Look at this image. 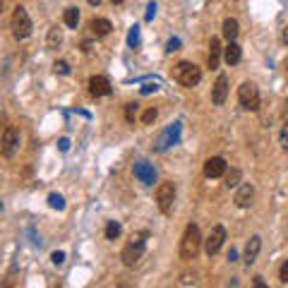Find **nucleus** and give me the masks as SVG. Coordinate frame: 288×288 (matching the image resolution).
Listing matches in <instances>:
<instances>
[{
    "label": "nucleus",
    "instance_id": "f257e3e1",
    "mask_svg": "<svg viewBox=\"0 0 288 288\" xmlns=\"http://www.w3.org/2000/svg\"><path fill=\"white\" fill-rule=\"evenodd\" d=\"M202 233H199V226L197 223H190L188 228H185V233L180 238V260L190 262L197 257V252L202 250Z\"/></svg>",
    "mask_w": 288,
    "mask_h": 288
},
{
    "label": "nucleus",
    "instance_id": "f03ea898",
    "mask_svg": "<svg viewBox=\"0 0 288 288\" xmlns=\"http://www.w3.org/2000/svg\"><path fill=\"white\" fill-rule=\"evenodd\" d=\"M173 80L190 89V87H197V84L202 82V70L197 68L194 63L183 60V63H178V65H176V70H173Z\"/></svg>",
    "mask_w": 288,
    "mask_h": 288
},
{
    "label": "nucleus",
    "instance_id": "7ed1b4c3",
    "mask_svg": "<svg viewBox=\"0 0 288 288\" xmlns=\"http://www.w3.org/2000/svg\"><path fill=\"white\" fill-rule=\"evenodd\" d=\"M10 27H12V36L17 41H24L31 36V17L29 12L22 7V5H17L12 12V19H10Z\"/></svg>",
    "mask_w": 288,
    "mask_h": 288
},
{
    "label": "nucleus",
    "instance_id": "20e7f679",
    "mask_svg": "<svg viewBox=\"0 0 288 288\" xmlns=\"http://www.w3.org/2000/svg\"><path fill=\"white\" fill-rule=\"evenodd\" d=\"M142 238H147V233L132 235V240H130V243L123 247V252H120V260H123L125 267H135V264L142 260V255H144V247H147V243H144Z\"/></svg>",
    "mask_w": 288,
    "mask_h": 288
},
{
    "label": "nucleus",
    "instance_id": "39448f33",
    "mask_svg": "<svg viewBox=\"0 0 288 288\" xmlns=\"http://www.w3.org/2000/svg\"><path fill=\"white\" fill-rule=\"evenodd\" d=\"M173 202H176V183L166 180V183H161L156 188V206H159L161 214H171Z\"/></svg>",
    "mask_w": 288,
    "mask_h": 288
},
{
    "label": "nucleus",
    "instance_id": "423d86ee",
    "mask_svg": "<svg viewBox=\"0 0 288 288\" xmlns=\"http://www.w3.org/2000/svg\"><path fill=\"white\" fill-rule=\"evenodd\" d=\"M238 101L245 110H260V89L252 82H243L238 87Z\"/></svg>",
    "mask_w": 288,
    "mask_h": 288
},
{
    "label": "nucleus",
    "instance_id": "0eeeda50",
    "mask_svg": "<svg viewBox=\"0 0 288 288\" xmlns=\"http://www.w3.org/2000/svg\"><path fill=\"white\" fill-rule=\"evenodd\" d=\"M19 149V132H17V127H5V132H2V139H0V151H2V156H7V159H12L14 151Z\"/></svg>",
    "mask_w": 288,
    "mask_h": 288
},
{
    "label": "nucleus",
    "instance_id": "6e6552de",
    "mask_svg": "<svg viewBox=\"0 0 288 288\" xmlns=\"http://www.w3.org/2000/svg\"><path fill=\"white\" fill-rule=\"evenodd\" d=\"M223 240H226V228L223 226H214L211 231H209V235H206L204 240V252L211 257V255H216L221 250V245H223Z\"/></svg>",
    "mask_w": 288,
    "mask_h": 288
},
{
    "label": "nucleus",
    "instance_id": "1a4fd4ad",
    "mask_svg": "<svg viewBox=\"0 0 288 288\" xmlns=\"http://www.w3.org/2000/svg\"><path fill=\"white\" fill-rule=\"evenodd\" d=\"M180 139V123H173L171 127H166L164 132H161V137L156 139V151H166L168 147H173L176 142Z\"/></svg>",
    "mask_w": 288,
    "mask_h": 288
},
{
    "label": "nucleus",
    "instance_id": "9d476101",
    "mask_svg": "<svg viewBox=\"0 0 288 288\" xmlns=\"http://www.w3.org/2000/svg\"><path fill=\"white\" fill-rule=\"evenodd\" d=\"M132 171H135V178H137L142 185L151 188V185L156 183V171H154V166L147 164V161H137Z\"/></svg>",
    "mask_w": 288,
    "mask_h": 288
},
{
    "label": "nucleus",
    "instance_id": "9b49d317",
    "mask_svg": "<svg viewBox=\"0 0 288 288\" xmlns=\"http://www.w3.org/2000/svg\"><path fill=\"white\" fill-rule=\"evenodd\" d=\"M233 202L240 206V209L252 206V202H255V188H252V183H243V185L235 188V199Z\"/></svg>",
    "mask_w": 288,
    "mask_h": 288
},
{
    "label": "nucleus",
    "instance_id": "f8f14e48",
    "mask_svg": "<svg viewBox=\"0 0 288 288\" xmlns=\"http://www.w3.org/2000/svg\"><path fill=\"white\" fill-rule=\"evenodd\" d=\"M226 171H228V166H226V159H221V156H211L204 161L206 178H221V176H226Z\"/></svg>",
    "mask_w": 288,
    "mask_h": 288
},
{
    "label": "nucleus",
    "instance_id": "ddd939ff",
    "mask_svg": "<svg viewBox=\"0 0 288 288\" xmlns=\"http://www.w3.org/2000/svg\"><path fill=\"white\" fill-rule=\"evenodd\" d=\"M110 82L103 77V75H94L92 80H89V94L94 96V98H101V96H110Z\"/></svg>",
    "mask_w": 288,
    "mask_h": 288
},
{
    "label": "nucleus",
    "instance_id": "4468645a",
    "mask_svg": "<svg viewBox=\"0 0 288 288\" xmlns=\"http://www.w3.org/2000/svg\"><path fill=\"white\" fill-rule=\"evenodd\" d=\"M226 98H228V77H226V75H219L214 89H211V101H214V106H223Z\"/></svg>",
    "mask_w": 288,
    "mask_h": 288
},
{
    "label": "nucleus",
    "instance_id": "2eb2a0df",
    "mask_svg": "<svg viewBox=\"0 0 288 288\" xmlns=\"http://www.w3.org/2000/svg\"><path fill=\"white\" fill-rule=\"evenodd\" d=\"M260 250H262V238H260V235H252V238L247 240V245H245V257H243L247 267L257 262V255H260Z\"/></svg>",
    "mask_w": 288,
    "mask_h": 288
},
{
    "label": "nucleus",
    "instance_id": "dca6fc26",
    "mask_svg": "<svg viewBox=\"0 0 288 288\" xmlns=\"http://www.w3.org/2000/svg\"><path fill=\"white\" fill-rule=\"evenodd\" d=\"M240 58H243V48H240L235 41H228V46L223 48V60H226L228 65H238Z\"/></svg>",
    "mask_w": 288,
    "mask_h": 288
},
{
    "label": "nucleus",
    "instance_id": "f3484780",
    "mask_svg": "<svg viewBox=\"0 0 288 288\" xmlns=\"http://www.w3.org/2000/svg\"><path fill=\"white\" fill-rule=\"evenodd\" d=\"M89 29L94 31L96 36H108L110 29H113V24H110L106 17H94V19L89 22Z\"/></svg>",
    "mask_w": 288,
    "mask_h": 288
},
{
    "label": "nucleus",
    "instance_id": "a211bd4d",
    "mask_svg": "<svg viewBox=\"0 0 288 288\" xmlns=\"http://www.w3.org/2000/svg\"><path fill=\"white\" fill-rule=\"evenodd\" d=\"M221 41L216 36H211V41H209V68L216 70L219 68V60H221Z\"/></svg>",
    "mask_w": 288,
    "mask_h": 288
},
{
    "label": "nucleus",
    "instance_id": "6ab92c4d",
    "mask_svg": "<svg viewBox=\"0 0 288 288\" xmlns=\"http://www.w3.org/2000/svg\"><path fill=\"white\" fill-rule=\"evenodd\" d=\"M223 39L226 41H235L238 39V34H240V24H238V19L233 17H228V19H223Z\"/></svg>",
    "mask_w": 288,
    "mask_h": 288
},
{
    "label": "nucleus",
    "instance_id": "aec40b11",
    "mask_svg": "<svg viewBox=\"0 0 288 288\" xmlns=\"http://www.w3.org/2000/svg\"><path fill=\"white\" fill-rule=\"evenodd\" d=\"M46 46H48V51H58V48L63 46V29H60V27H51V29H48Z\"/></svg>",
    "mask_w": 288,
    "mask_h": 288
},
{
    "label": "nucleus",
    "instance_id": "412c9836",
    "mask_svg": "<svg viewBox=\"0 0 288 288\" xmlns=\"http://www.w3.org/2000/svg\"><path fill=\"white\" fill-rule=\"evenodd\" d=\"M63 22H65L70 29H77V24H80V10H77V7H68V10L63 12Z\"/></svg>",
    "mask_w": 288,
    "mask_h": 288
},
{
    "label": "nucleus",
    "instance_id": "4be33fe9",
    "mask_svg": "<svg viewBox=\"0 0 288 288\" xmlns=\"http://www.w3.org/2000/svg\"><path fill=\"white\" fill-rule=\"evenodd\" d=\"M240 178H243V173H240L238 168L226 171V188H228V190H231V188H238V185H240Z\"/></svg>",
    "mask_w": 288,
    "mask_h": 288
},
{
    "label": "nucleus",
    "instance_id": "5701e85b",
    "mask_svg": "<svg viewBox=\"0 0 288 288\" xmlns=\"http://www.w3.org/2000/svg\"><path fill=\"white\" fill-rule=\"evenodd\" d=\"M120 233H123V228H120L118 221H108L106 223V240H118Z\"/></svg>",
    "mask_w": 288,
    "mask_h": 288
},
{
    "label": "nucleus",
    "instance_id": "b1692460",
    "mask_svg": "<svg viewBox=\"0 0 288 288\" xmlns=\"http://www.w3.org/2000/svg\"><path fill=\"white\" fill-rule=\"evenodd\" d=\"M48 206L51 209H58V211H63L65 209V199H63V194H48Z\"/></svg>",
    "mask_w": 288,
    "mask_h": 288
},
{
    "label": "nucleus",
    "instance_id": "393cba45",
    "mask_svg": "<svg viewBox=\"0 0 288 288\" xmlns=\"http://www.w3.org/2000/svg\"><path fill=\"white\" fill-rule=\"evenodd\" d=\"M127 46H130V48H137V46H139V27H137V24H132V27H130V34H127Z\"/></svg>",
    "mask_w": 288,
    "mask_h": 288
},
{
    "label": "nucleus",
    "instance_id": "a878e982",
    "mask_svg": "<svg viewBox=\"0 0 288 288\" xmlns=\"http://www.w3.org/2000/svg\"><path fill=\"white\" fill-rule=\"evenodd\" d=\"M135 115H137V103H127L125 106V120L132 125L135 123Z\"/></svg>",
    "mask_w": 288,
    "mask_h": 288
},
{
    "label": "nucleus",
    "instance_id": "bb28decb",
    "mask_svg": "<svg viewBox=\"0 0 288 288\" xmlns=\"http://www.w3.org/2000/svg\"><path fill=\"white\" fill-rule=\"evenodd\" d=\"M156 115H159V113H156V108H147L144 113H142V123H144V125H151L154 120H156Z\"/></svg>",
    "mask_w": 288,
    "mask_h": 288
},
{
    "label": "nucleus",
    "instance_id": "cd10ccee",
    "mask_svg": "<svg viewBox=\"0 0 288 288\" xmlns=\"http://www.w3.org/2000/svg\"><path fill=\"white\" fill-rule=\"evenodd\" d=\"M279 144H281V149L288 151V123L281 127V135H279Z\"/></svg>",
    "mask_w": 288,
    "mask_h": 288
},
{
    "label": "nucleus",
    "instance_id": "c85d7f7f",
    "mask_svg": "<svg viewBox=\"0 0 288 288\" xmlns=\"http://www.w3.org/2000/svg\"><path fill=\"white\" fill-rule=\"evenodd\" d=\"M53 70L58 72V75H70V65L65 63V60H58V63L53 65Z\"/></svg>",
    "mask_w": 288,
    "mask_h": 288
},
{
    "label": "nucleus",
    "instance_id": "c756f323",
    "mask_svg": "<svg viewBox=\"0 0 288 288\" xmlns=\"http://www.w3.org/2000/svg\"><path fill=\"white\" fill-rule=\"evenodd\" d=\"M279 279H281V284H288V260L281 264V269H279Z\"/></svg>",
    "mask_w": 288,
    "mask_h": 288
},
{
    "label": "nucleus",
    "instance_id": "7c9ffc66",
    "mask_svg": "<svg viewBox=\"0 0 288 288\" xmlns=\"http://www.w3.org/2000/svg\"><path fill=\"white\" fill-rule=\"evenodd\" d=\"M51 262H53L55 267H60V264L65 262V252H60V250H58V252H53V255H51Z\"/></svg>",
    "mask_w": 288,
    "mask_h": 288
},
{
    "label": "nucleus",
    "instance_id": "2f4dec72",
    "mask_svg": "<svg viewBox=\"0 0 288 288\" xmlns=\"http://www.w3.org/2000/svg\"><path fill=\"white\" fill-rule=\"evenodd\" d=\"M180 48V39H171L168 46H166V53H173V51H178Z\"/></svg>",
    "mask_w": 288,
    "mask_h": 288
},
{
    "label": "nucleus",
    "instance_id": "473e14b6",
    "mask_svg": "<svg viewBox=\"0 0 288 288\" xmlns=\"http://www.w3.org/2000/svg\"><path fill=\"white\" fill-rule=\"evenodd\" d=\"M156 89H159L156 84H144V87H142V94H151V92H156Z\"/></svg>",
    "mask_w": 288,
    "mask_h": 288
},
{
    "label": "nucleus",
    "instance_id": "72a5a7b5",
    "mask_svg": "<svg viewBox=\"0 0 288 288\" xmlns=\"http://www.w3.org/2000/svg\"><path fill=\"white\" fill-rule=\"evenodd\" d=\"M68 149H70V139L63 137V139H60V151H68Z\"/></svg>",
    "mask_w": 288,
    "mask_h": 288
},
{
    "label": "nucleus",
    "instance_id": "f704fd0d",
    "mask_svg": "<svg viewBox=\"0 0 288 288\" xmlns=\"http://www.w3.org/2000/svg\"><path fill=\"white\" fill-rule=\"evenodd\" d=\"M154 14H156V5H154V2H151L149 7H147V19H151V17H154Z\"/></svg>",
    "mask_w": 288,
    "mask_h": 288
},
{
    "label": "nucleus",
    "instance_id": "c9c22d12",
    "mask_svg": "<svg viewBox=\"0 0 288 288\" xmlns=\"http://www.w3.org/2000/svg\"><path fill=\"white\" fill-rule=\"evenodd\" d=\"M228 260H231V262H235V260H238V252H235L233 247H231V252H228Z\"/></svg>",
    "mask_w": 288,
    "mask_h": 288
},
{
    "label": "nucleus",
    "instance_id": "e433bc0d",
    "mask_svg": "<svg viewBox=\"0 0 288 288\" xmlns=\"http://www.w3.org/2000/svg\"><path fill=\"white\" fill-rule=\"evenodd\" d=\"M255 286H257V288H264V281H262V276H255Z\"/></svg>",
    "mask_w": 288,
    "mask_h": 288
},
{
    "label": "nucleus",
    "instance_id": "4c0bfd02",
    "mask_svg": "<svg viewBox=\"0 0 288 288\" xmlns=\"http://www.w3.org/2000/svg\"><path fill=\"white\" fill-rule=\"evenodd\" d=\"M82 51H84V53H89V51H92V43L84 41V43H82Z\"/></svg>",
    "mask_w": 288,
    "mask_h": 288
},
{
    "label": "nucleus",
    "instance_id": "58836bf2",
    "mask_svg": "<svg viewBox=\"0 0 288 288\" xmlns=\"http://www.w3.org/2000/svg\"><path fill=\"white\" fill-rule=\"evenodd\" d=\"M89 5H94L96 7V5H101V0H89Z\"/></svg>",
    "mask_w": 288,
    "mask_h": 288
},
{
    "label": "nucleus",
    "instance_id": "ea45409f",
    "mask_svg": "<svg viewBox=\"0 0 288 288\" xmlns=\"http://www.w3.org/2000/svg\"><path fill=\"white\" fill-rule=\"evenodd\" d=\"M110 2H113V5H118V2H123V0H110Z\"/></svg>",
    "mask_w": 288,
    "mask_h": 288
},
{
    "label": "nucleus",
    "instance_id": "a19ab883",
    "mask_svg": "<svg viewBox=\"0 0 288 288\" xmlns=\"http://www.w3.org/2000/svg\"><path fill=\"white\" fill-rule=\"evenodd\" d=\"M284 36H286V41H288V27H286V31H284Z\"/></svg>",
    "mask_w": 288,
    "mask_h": 288
},
{
    "label": "nucleus",
    "instance_id": "79ce46f5",
    "mask_svg": "<svg viewBox=\"0 0 288 288\" xmlns=\"http://www.w3.org/2000/svg\"><path fill=\"white\" fill-rule=\"evenodd\" d=\"M2 2H5V0H0V12H2Z\"/></svg>",
    "mask_w": 288,
    "mask_h": 288
},
{
    "label": "nucleus",
    "instance_id": "37998d69",
    "mask_svg": "<svg viewBox=\"0 0 288 288\" xmlns=\"http://www.w3.org/2000/svg\"><path fill=\"white\" fill-rule=\"evenodd\" d=\"M286 113H288V98H286Z\"/></svg>",
    "mask_w": 288,
    "mask_h": 288
}]
</instances>
